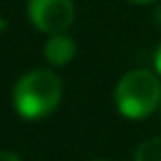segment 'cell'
<instances>
[{"label": "cell", "instance_id": "obj_4", "mask_svg": "<svg viewBox=\"0 0 161 161\" xmlns=\"http://www.w3.org/2000/svg\"><path fill=\"white\" fill-rule=\"evenodd\" d=\"M43 55L52 66H64L76 57V43L66 33H52L43 47Z\"/></svg>", "mask_w": 161, "mask_h": 161}, {"label": "cell", "instance_id": "obj_5", "mask_svg": "<svg viewBox=\"0 0 161 161\" xmlns=\"http://www.w3.org/2000/svg\"><path fill=\"white\" fill-rule=\"evenodd\" d=\"M135 161H161V137H149L135 149Z\"/></svg>", "mask_w": 161, "mask_h": 161}, {"label": "cell", "instance_id": "obj_8", "mask_svg": "<svg viewBox=\"0 0 161 161\" xmlns=\"http://www.w3.org/2000/svg\"><path fill=\"white\" fill-rule=\"evenodd\" d=\"M128 3H135V5H147V3H152V0H128Z\"/></svg>", "mask_w": 161, "mask_h": 161}, {"label": "cell", "instance_id": "obj_9", "mask_svg": "<svg viewBox=\"0 0 161 161\" xmlns=\"http://www.w3.org/2000/svg\"><path fill=\"white\" fill-rule=\"evenodd\" d=\"M159 107H161V104H159Z\"/></svg>", "mask_w": 161, "mask_h": 161}, {"label": "cell", "instance_id": "obj_1", "mask_svg": "<svg viewBox=\"0 0 161 161\" xmlns=\"http://www.w3.org/2000/svg\"><path fill=\"white\" fill-rule=\"evenodd\" d=\"M62 100V78L50 69H33L14 83L12 104L26 121L50 116Z\"/></svg>", "mask_w": 161, "mask_h": 161}, {"label": "cell", "instance_id": "obj_7", "mask_svg": "<svg viewBox=\"0 0 161 161\" xmlns=\"http://www.w3.org/2000/svg\"><path fill=\"white\" fill-rule=\"evenodd\" d=\"M154 66H156V71H159V76H161V45H159V50H156V55H154Z\"/></svg>", "mask_w": 161, "mask_h": 161}, {"label": "cell", "instance_id": "obj_2", "mask_svg": "<svg viewBox=\"0 0 161 161\" xmlns=\"http://www.w3.org/2000/svg\"><path fill=\"white\" fill-rule=\"evenodd\" d=\"M114 102L121 116L145 119L161 104V83L152 71L133 69L119 78L114 88Z\"/></svg>", "mask_w": 161, "mask_h": 161}, {"label": "cell", "instance_id": "obj_3", "mask_svg": "<svg viewBox=\"0 0 161 161\" xmlns=\"http://www.w3.org/2000/svg\"><path fill=\"white\" fill-rule=\"evenodd\" d=\"M26 10L31 24L47 36L64 33L76 17L74 0H29Z\"/></svg>", "mask_w": 161, "mask_h": 161}, {"label": "cell", "instance_id": "obj_6", "mask_svg": "<svg viewBox=\"0 0 161 161\" xmlns=\"http://www.w3.org/2000/svg\"><path fill=\"white\" fill-rule=\"evenodd\" d=\"M0 161H21V159L12 152H0Z\"/></svg>", "mask_w": 161, "mask_h": 161}]
</instances>
